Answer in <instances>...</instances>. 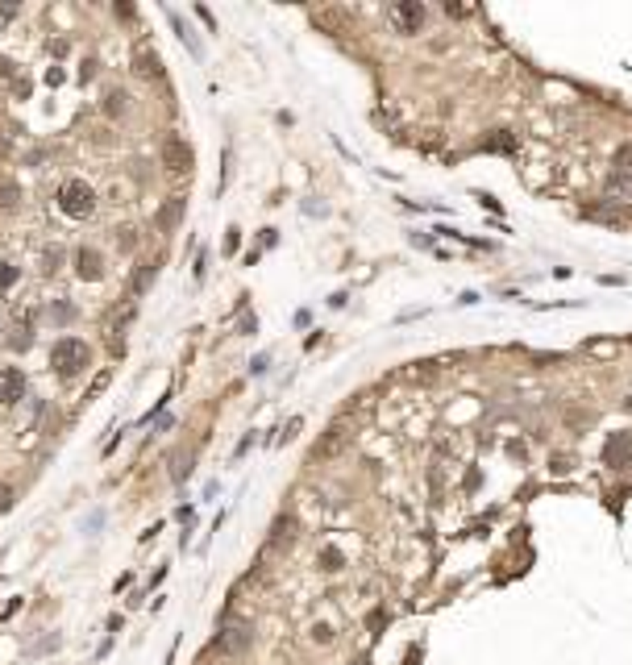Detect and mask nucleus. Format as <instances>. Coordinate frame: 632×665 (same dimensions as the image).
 <instances>
[{"label":"nucleus","mask_w":632,"mask_h":665,"mask_svg":"<svg viewBox=\"0 0 632 665\" xmlns=\"http://www.w3.org/2000/svg\"><path fill=\"white\" fill-rule=\"evenodd\" d=\"M88 341H79V337H63V341H54V350H50V366L58 370V379H75L83 366H88Z\"/></svg>","instance_id":"1"},{"label":"nucleus","mask_w":632,"mask_h":665,"mask_svg":"<svg viewBox=\"0 0 632 665\" xmlns=\"http://www.w3.org/2000/svg\"><path fill=\"white\" fill-rule=\"evenodd\" d=\"M58 208L67 216H75V220H83V216H92V208H96V191L88 188L83 179H67L58 188Z\"/></svg>","instance_id":"2"},{"label":"nucleus","mask_w":632,"mask_h":665,"mask_svg":"<svg viewBox=\"0 0 632 665\" xmlns=\"http://www.w3.org/2000/svg\"><path fill=\"white\" fill-rule=\"evenodd\" d=\"M387 21L395 34H420L424 21H429V13H424V4H416V0H395L387 9Z\"/></svg>","instance_id":"3"},{"label":"nucleus","mask_w":632,"mask_h":665,"mask_svg":"<svg viewBox=\"0 0 632 665\" xmlns=\"http://www.w3.org/2000/svg\"><path fill=\"white\" fill-rule=\"evenodd\" d=\"M163 166H167L170 175L192 171V146L183 142V138H175V133H170L167 142H163Z\"/></svg>","instance_id":"4"},{"label":"nucleus","mask_w":632,"mask_h":665,"mask_svg":"<svg viewBox=\"0 0 632 665\" xmlns=\"http://www.w3.org/2000/svg\"><path fill=\"white\" fill-rule=\"evenodd\" d=\"M603 462L608 466H632V432H611L608 445H603Z\"/></svg>","instance_id":"5"},{"label":"nucleus","mask_w":632,"mask_h":665,"mask_svg":"<svg viewBox=\"0 0 632 665\" xmlns=\"http://www.w3.org/2000/svg\"><path fill=\"white\" fill-rule=\"evenodd\" d=\"M75 275H79L83 283H100V279H104V258H100V250H88V245H83V250L75 254Z\"/></svg>","instance_id":"6"},{"label":"nucleus","mask_w":632,"mask_h":665,"mask_svg":"<svg viewBox=\"0 0 632 665\" xmlns=\"http://www.w3.org/2000/svg\"><path fill=\"white\" fill-rule=\"evenodd\" d=\"M250 641H254V632H250L245 624H233V628H225V632L217 636L220 653H229V657H242L245 649H250Z\"/></svg>","instance_id":"7"},{"label":"nucleus","mask_w":632,"mask_h":665,"mask_svg":"<svg viewBox=\"0 0 632 665\" xmlns=\"http://www.w3.org/2000/svg\"><path fill=\"white\" fill-rule=\"evenodd\" d=\"M25 395V375L17 366H0V404H17Z\"/></svg>","instance_id":"8"},{"label":"nucleus","mask_w":632,"mask_h":665,"mask_svg":"<svg viewBox=\"0 0 632 665\" xmlns=\"http://www.w3.org/2000/svg\"><path fill=\"white\" fill-rule=\"evenodd\" d=\"M133 63H138V75H146V79H154V75H163V63H158V54H154L150 46H142V50H138V59H133Z\"/></svg>","instance_id":"9"},{"label":"nucleus","mask_w":632,"mask_h":665,"mask_svg":"<svg viewBox=\"0 0 632 665\" xmlns=\"http://www.w3.org/2000/svg\"><path fill=\"white\" fill-rule=\"evenodd\" d=\"M179 216H183V200H170L167 208L158 213V225H163V229H175V220H179Z\"/></svg>","instance_id":"10"},{"label":"nucleus","mask_w":632,"mask_h":665,"mask_svg":"<svg viewBox=\"0 0 632 665\" xmlns=\"http://www.w3.org/2000/svg\"><path fill=\"white\" fill-rule=\"evenodd\" d=\"M608 188L620 191V196H632V175H628V171H611V175H608Z\"/></svg>","instance_id":"11"},{"label":"nucleus","mask_w":632,"mask_h":665,"mask_svg":"<svg viewBox=\"0 0 632 665\" xmlns=\"http://www.w3.org/2000/svg\"><path fill=\"white\" fill-rule=\"evenodd\" d=\"M150 283H154V262L138 266V275H133V295H142V291H146Z\"/></svg>","instance_id":"12"},{"label":"nucleus","mask_w":632,"mask_h":665,"mask_svg":"<svg viewBox=\"0 0 632 665\" xmlns=\"http://www.w3.org/2000/svg\"><path fill=\"white\" fill-rule=\"evenodd\" d=\"M17 275H21V266H13V262H0V295H4L9 287L17 283Z\"/></svg>","instance_id":"13"},{"label":"nucleus","mask_w":632,"mask_h":665,"mask_svg":"<svg viewBox=\"0 0 632 665\" xmlns=\"http://www.w3.org/2000/svg\"><path fill=\"white\" fill-rule=\"evenodd\" d=\"M125 100H129L125 92H108V96H104V108H108V117H117V113H125Z\"/></svg>","instance_id":"14"},{"label":"nucleus","mask_w":632,"mask_h":665,"mask_svg":"<svg viewBox=\"0 0 632 665\" xmlns=\"http://www.w3.org/2000/svg\"><path fill=\"white\" fill-rule=\"evenodd\" d=\"M320 570H329V574L341 570V553L337 549H325V553H320Z\"/></svg>","instance_id":"15"},{"label":"nucleus","mask_w":632,"mask_h":665,"mask_svg":"<svg viewBox=\"0 0 632 665\" xmlns=\"http://www.w3.org/2000/svg\"><path fill=\"white\" fill-rule=\"evenodd\" d=\"M292 528H295V520H279L275 524V541L279 545H292Z\"/></svg>","instance_id":"16"},{"label":"nucleus","mask_w":632,"mask_h":665,"mask_svg":"<svg viewBox=\"0 0 632 665\" xmlns=\"http://www.w3.org/2000/svg\"><path fill=\"white\" fill-rule=\"evenodd\" d=\"M616 171H628L632 175V146H620V150H616Z\"/></svg>","instance_id":"17"},{"label":"nucleus","mask_w":632,"mask_h":665,"mask_svg":"<svg viewBox=\"0 0 632 665\" xmlns=\"http://www.w3.org/2000/svg\"><path fill=\"white\" fill-rule=\"evenodd\" d=\"M312 641L316 644H329V641H333V628H329V624H316V628H312Z\"/></svg>","instance_id":"18"},{"label":"nucleus","mask_w":632,"mask_h":665,"mask_svg":"<svg viewBox=\"0 0 632 665\" xmlns=\"http://www.w3.org/2000/svg\"><path fill=\"white\" fill-rule=\"evenodd\" d=\"M9 507H13V487L0 482V512H9Z\"/></svg>","instance_id":"19"},{"label":"nucleus","mask_w":632,"mask_h":665,"mask_svg":"<svg viewBox=\"0 0 632 665\" xmlns=\"http://www.w3.org/2000/svg\"><path fill=\"white\" fill-rule=\"evenodd\" d=\"M628 407H632V395H628Z\"/></svg>","instance_id":"20"}]
</instances>
